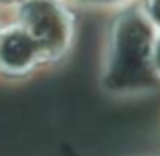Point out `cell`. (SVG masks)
I'll return each mask as SVG.
<instances>
[{"mask_svg": "<svg viewBox=\"0 0 160 156\" xmlns=\"http://www.w3.org/2000/svg\"><path fill=\"white\" fill-rule=\"evenodd\" d=\"M146 12L156 24H160V0H146Z\"/></svg>", "mask_w": 160, "mask_h": 156, "instance_id": "obj_3", "label": "cell"}, {"mask_svg": "<svg viewBox=\"0 0 160 156\" xmlns=\"http://www.w3.org/2000/svg\"><path fill=\"white\" fill-rule=\"evenodd\" d=\"M41 57H45L41 45L22 24L0 33V67L4 71L12 73L28 71Z\"/></svg>", "mask_w": 160, "mask_h": 156, "instance_id": "obj_2", "label": "cell"}, {"mask_svg": "<svg viewBox=\"0 0 160 156\" xmlns=\"http://www.w3.org/2000/svg\"><path fill=\"white\" fill-rule=\"evenodd\" d=\"M152 59H154V65H156V69L160 71V37L156 39V43H154V49H152Z\"/></svg>", "mask_w": 160, "mask_h": 156, "instance_id": "obj_4", "label": "cell"}, {"mask_svg": "<svg viewBox=\"0 0 160 156\" xmlns=\"http://www.w3.org/2000/svg\"><path fill=\"white\" fill-rule=\"evenodd\" d=\"M20 24L35 37L45 55H59L71 37V18L59 0H24Z\"/></svg>", "mask_w": 160, "mask_h": 156, "instance_id": "obj_1", "label": "cell"}, {"mask_svg": "<svg viewBox=\"0 0 160 156\" xmlns=\"http://www.w3.org/2000/svg\"><path fill=\"white\" fill-rule=\"evenodd\" d=\"M87 2H98V4H109V2H120V0H87Z\"/></svg>", "mask_w": 160, "mask_h": 156, "instance_id": "obj_5", "label": "cell"}]
</instances>
